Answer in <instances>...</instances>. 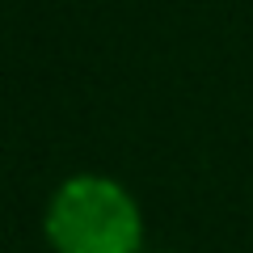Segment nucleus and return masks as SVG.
<instances>
[{
	"mask_svg": "<svg viewBox=\"0 0 253 253\" xmlns=\"http://www.w3.org/2000/svg\"><path fill=\"white\" fill-rule=\"evenodd\" d=\"M46 241L55 253H139L144 211L123 181L76 173L46 203Z\"/></svg>",
	"mask_w": 253,
	"mask_h": 253,
	"instance_id": "obj_1",
	"label": "nucleus"
}]
</instances>
